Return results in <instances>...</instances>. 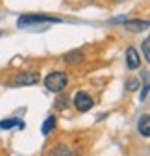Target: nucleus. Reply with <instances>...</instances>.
<instances>
[{"instance_id": "1", "label": "nucleus", "mask_w": 150, "mask_h": 156, "mask_svg": "<svg viewBox=\"0 0 150 156\" xmlns=\"http://www.w3.org/2000/svg\"><path fill=\"white\" fill-rule=\"evenodd\" d=\"M67 84H69V78L61 71H54L45 76V87L52 93H61L67 87Z\"/></svg>"}, {"instance_id": "2", "label": "nucleus", "mask_w": 150, "mask_h": 156, "mask_svg": "<svg viewBox=\"0 0 150 156\" xmlns=\"http://www.w3.org/2000/svg\"><path fill=\"white\" fill-rule=\"evenodd\" d=\"M50 24V23H61L60 19H56L52 15H22L17 21V26H33V24Z\"/></svg>"}, {"instance_id": "3", "label": "nucleus", "mask_w": 150, "mask_h": 156, "mask_svg": "<svg viewBox=\"0 0 150 156\" xmlns=\"http://www.w3.org/2000/svg\"><path fill=\"white\" fill-rule=\"evenodd\" d=\"M74 108H76L78 112H89L93 108V104H95V101L91 99V97L84 91H78L76 95H74Z\"/></svg>"}, {"instance_id": "4", "label": "nucleus", "mask_w": 150, "mask_h": 156, "mask_svg": "<svg viewBox=\"0 0 150 156\" xmlns=\"http://www.w3.org/2000/svg\"><path fill=\"white\" fill-rule=\"evenodd\" d=\"M37 82H39L37 73H19L15 74V80H13L15 86H35Z\"/></svg>"}, {"instance_id": "5", "label": "nucleus", "mask_w": 150, "mask_h": 156, "mask_svg": "<svg viewBox=\"0 0 150 156\" xmlns=\"http://www.w3.org/2000/svg\"><path fill=\"white\" fill-rule=\"evenodd\" d=\"M139 65H141V58H139L137 50L134 47H128V50H126V67L134 71V69H139Z\"/></svg>"}, {"instance_id": "6", "label": "nucleus", "mask_w": 150, "mask_h": 156, "mask_svg": "<svg viewBox=\"0 0 150 156\" xmlns=\"http://www.w3.org/2000/svg\"><path fill=\"white\" fill-rule=\"evenodd\" d=\"M141 136H145V138H148L150 136V119H148V115H143L141 119H139V125H137Z\"/></svg>"}, {"instance_id": "7", "label": "nucleus", "mask_w": 150, "mask_h": 156, "mask_svg": "<svg viewBox=\"0 0 150 156\" xmlns=\"http://www.w3.org/2000/svg\"><path fill=\"white\" fill-rule=\"evenodd\" d=\"M13 126H19V128L22 130L24 128V123L21 119H4V121H0V128H2V130H9Z\"/></svg>"}, {"instance_id": "8", "label": "nucleus", "mask_w": 150, "mask_h": 156, "mask_svg": "<svg viewBox=\"0 0 150 156\" xmlns=\"http://www.w3.org/2000/svg\"><path fill=\"white\" fill-rule=\"evenodd\" d=\"M82 60H84V54H82V52H78V50L69 52V54H65V56H63V62H65V63H70V65H72V63H80Z\"/></svg>"}, {"instance_id": "9", "label": "nucleus", "mask_w": 150, "mask_h": 156, "mask_svg": "<svg viewBox=\"0 0 150 156\" xmlns=\"http://www.w3.org/2000/svg\"><path fill=\"white\" fill-rule=\"evenodd\" d=\"M48 156H72V152H70V149H69L67 145H56V147L50 151Z\"/></svg>"}, {"instance_id": "10", "label": "nucleus", "mask_w": 150, "mask_h": 156, "mask_svg": "<svg viewBox=\"0 0 150 156\" xmlns=\"http://www.w3.org/2000/svg\"><path fill=\"white\" fill-rule=\"evenodd\" d=\"M124 26L128 30H132V32H139L141 28H148V23L146 21H126Z\"/></svg>"}, {"instance_id": "11", "label": "nucleus", "mask_w": 150, "mask_h": 156, "mask_svg": "<svg viewBox=\"0 0 150 156\" xmlns=\"http://www.w3.org/2000/svg\"><path fill=\"white\" fill-rule=\"evenodd\" d=\"M56 128V117L54 115H48L46 119H45V123H43V128H41V132L45 134V136H48L52 130Z\"/></svg>"}, {"instance_id": "12", "label": "nucleus", "mask_w": 150, "mask_h": 156, "mask_svg": "<svg viewBox=\"0 0 150 156\" xmlns=\"http://www.w3.org/2000/svg\"><path fill=\"white\" fill-rule=\"evenodd\" d=\"M56 106H58L60 110H65L69 106V97H60V99L56 101Z\"/></svg>"}, {"instance_id": "13", "label": "nucleus", "mask_w": 150, "mask_h": 156, "mask_svg": "<svg viewBox=\"0 0 150 156\" xmlns=\"http://www.w3.org/2000/svg\"><path fill=\"white\" fill-rule=\"evenodd\" d=\"M148 45H150V39L146 37L143 41V52H145V60L146 62H150V48H148Z\"/></svg>"}, {"instance_id": "14", "label": "nucleus", "mask_w": 150, "mask_h": 156, "mask_svg": "<svg viewBox=\"0 0 150 156\" xmlns=\"http://www.w3.org/2000/svg\"><path fill=\"white\" fill-rule=\"evenodd\" d=\"M126 89H130V91L139 89V82H137V80H128V82H126Z\"/></svg>"}, {"instance_id": "15", "label": "nucleus", "mask_w": 150, "mask_h": 156, "mask_svg": "<svg viewBox=\"0 0 150 156\" xmlns=\"http://www.w3.org/2000/svg\"><path fill=\"white\" fill-rule=\"evenodd\" d=\"M146 95H148V84H145V87H143V93H141V101H145V99H146Z\"/></svg>"}]
</instances>
